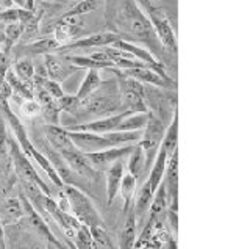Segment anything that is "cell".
<instances>
[{"label":"cell","instance_id":"6da1fadb","mask_svg":"<svg viewBox=\"0 0 250 249\" xmlns=\"http://www.w3.org/2000/svg\"><path fill=\"white\" fill-rule=\"evenodd\" d=\"M116 112H121V91L119 85L114 80L102 82L100 87L80 100L74 116H109Z\"/></svg>","mask_w":250,"mask_h":249},{"label":"cell","instance_id":"7a4b0ae2","mask_svg":"<svg viewBox=\"0 0 250 249\" xmlns=\"http://www.w3.org/2000/svg\"><path fill=\"white\" fill-rule=\"evenodd\" d=\"M119 24L124 27V32H127L131 40L143 41L150 45H156V35L153 27L146 14L138 8V5L133 0H125L119 11Z\"/></svg>","mask_w":250,"mask_h":249},{"label":"cell","instance_id":"3957f363","mask_svg":"<svg viewBox=\"0 0 250 249\" xmlns=\"http://www.w3.org/2000/svg\"><path fill=\"white\" fill-rule=\"evenodd\" d=\"M62 191L66 194L69 212L74 213L72 216L78 223L86 226L88 229L104 227L105 223L102 220L100 213L97 212V208L94 207L92 201L86 196L80 188H77L74 185H64L62 186Z\"/></svg>","mask_w":250,"mask_h":249},{"label":"cell","instance_id":"277c9868","mask_svg":"<svg viewBox=\"0 0 250 249\" xmlns=\"http://www.w3.org/2000/svg\"><path fill=\"white\" fill-rule=\"evenodd\" d=\"M8 154H10V157H11L16 174L19 176V181H28L31 183H35L47 194V196H52L53 190L49 188V185L42 181L41 176H39L38 171L35 169V166L31 165L30 158L22 152L18 141L13 139L11 136H8Z\"/></svg>","mask_w":250,"mask_h":249},{"label":"cell","instance_id":"5b68a950","mask_svg":"<svg viewBox=\"0 0 250 249\" xmlns=\"http://www.w3.org/2000/svg\"><path fill=\"white\" fill-rule=\"evenodd\" d=\"M5 249H47V241L41 238L25 224L19 223L3 226Z\"/></svg>","mask_w":250,"mask_h":249},{"label":"cell","instance_id":"8992f818","mask_svg":"<svg viewBox=\"0 0 250 249\" xmlns=\"http://www.w3.org/2000/svg\"><path fill=\"white\" fill-rule=\"evenodd\" d=\"M83 16H75V14H61L60 18L49 22V30L53 32V40L60 44L61 47H66L70 43L78 40V35L83 27Z\"/></svg>","mask_w":250,"mask_h":249},{"label":"cell","instance_id":"52a82bcc","mask_svg":"<svg viewBox=\"0 0 250 249\" xmlns=\"http://www.w3.org/2000/svg\"><path fill=\"white\" fill-rule=\"evenodd\" d=\"M67 132L75 147L80 149L83 154L99 152V151L109 149V147H114L113 143L109 141L104 134L100 135V134H92V132H84V130H67Z\"/></svg>","mask_w":250,"mask_h":249},{"label":"cell","instance_id":"ba28073f","mask_svg":"<svg viewBox=\"0 0 250 249\" xmlns=\"http://www.w3.org/2000/svg\"><path fill=\"white\" fill-rule=\"evenodd\" d=\"M133 146H119V147H109L105 151H99V152H89L84 154L86 158H88L89 165L97 171V173H104L109 166H113L116 161L124 160L127 155L133 151Z\"/></svg>","mask_w":250,"mask_h":249},{"label":"cell","instance_id":"9c48e42d","mask_svg":"<svg viewBox=\"0 0 250 249\" xmlns=\"http://www.w3.org/2000/svg\"><path fill=\"white\" fill-rule=\"evenodd\" d=\"M148 21L153 27V32L156 38L160 40V43L166 47L170 53H177L178 44H177V36L174 33L170 22L167 16L161 11H148Z\"/></svg>","mask_w":250,"mask_h":249},{"label":"cell","instance_id":"30bf717a","mask_svg":"<svg viewBox=\"0 0 250 249\" xmlns=\"http://www.w3.org/2000/svg\"><path fill=\"white\" fill-rule=\"evenodd\" d=\"M117 74L130 77V79H135L144 85H152L156 88H167V90H174L177 87V83L170 79L169 75H161L160 72L153 71L150 68H133V69H119L116 71Z\"/></svg>","mask_w":250,"mask_h":249},{"label":"cell","instance_id":"8fae6325","mask_svg":"<svg viewBox=\"0 0 250 249\" xmlns=\"http://www.w3.org/2000/svg\"><path fill=\"white\" fill-rule=\"evenodd\" d=\"M44 66H45L49 79L58 83L66 80L67 77H70L72 74H75V71H78V68L70 63L66 58V55H58V53L44 55Z\"/></svg>","mask_w":250,"mask_h":249},{"label":"cell","instance_id":"7c38bea8","mask_svg":"<svg viewBox=\"0 0 250 249\" xmlns=\"http://www.w3.org/2000/svg\"><path fill=\"white\" fill-rule=\"evenodd\" d=\"M113 47L121 49V50H125V52L131 53L133 57L138 58L139 61H143V63H144L146 66H148L150 69H153V71L160 72L161 75H167L166 69H164V65L161 63L160 60H156V58L152 55L150 50L139 47L138 44L130 43V41H127V40H117V41L113 44Z\"/></svg>","mask_w":250,"mask_h":249},{"label":"cell","instance_id":"4fadbf2b","mask_svg":"<svg viewBox=\"0 0 250 249\" xmlns=\"http://www.w3.org/2000/svg\"><path fill=\"white\" fill-rule=\"evenodd\" d=\"M117 40H122L121 35H117L114 32H102V33H94L84 38H78L74 43H70L66 47H61V50H74V49H92V47H108L113 45Z\"/></svg>","mask_w":250,"mask_h":249},{"label":"cell","instance_id":"5bb4252c","mask_svg":"<svg viewBox=\"0 0 250 249\" xmlns=\"http://www.w3.org/2000/svg\"><path fill=\"white\" fill-rule=\"evenodd\" d=\"M125 220L122 224L121 237H119V249H133L136 241V230H138V223H136V215L133 210V202L125 204L124 207Z\"/></svg>","mask_w":250,"mask_h":249},{"label":"cell","instance_id":"9a60e30c","mask_svg":"<svg viewBox=\"0 0 250 249\" xmlns=\"http://www.w3.org/2000/svg\"><path fill=\"white\" fill-rule=\"evenodd\" d=\"M45 139L52 149H55L60 155L72 149H77L75 144L72 143V139L69 136V132L64 127L50 126L49 124V126L45 127Z\"/></svg>","mask_w":250,"mask_h":249},{"label":"cell","instance_id":"2e32d148","mask_svg":"<svg viewBox=\"0 0 250 249\" xmlns=\"http://www.w3.org/2000/svg\"><path fill=\"white\" fill-rule=\"evenodd\" d=\"M124 174H125L124 160L116 161L113 166H109L106 169V202L108 204H113L117 193H119V186H121Z\"/></svg>","mask_w":250,"mask_h":249},{"label":"cell","instance_id":"e0dca14e","mask_svg":"<svg viewBox=\"0 0 250 249\" xmlns=\"http://www.w3.org/2000/svg\"><path fill=\"white\" fill-rule=\"evenodd\" d=\"M23 218V208L19 198H6L0 204V223L3 226L19 223Z\"/></svg>","mask_w":250,"mask_h":249},{"label":"cell","instance_id":"ac0fdd59","mask_svg":"<svg viewBox=\"0 0 250 249\" xmlns=\"http://www.w3.org/2000/svg\"><path fill=\"white\" fill-rule=\"evenodd\" d=\"M60 44L52 38H41V40H35L31 43H27L21 45V50L25 57H35V55H49V53L58 52Z\"/></svg>","mask_w":250,"mask_h":249},{"label":"cell","instance_id":"d6986e66","mask_svg":"<svg viewBox=\"0 0 250 249\" xmlns=\"http://www.w3.org/2000/svg\"><path fill=\"white\" fill-rule=\"evenodd\" d=\"M153 194L155 191L150 188V183L147 181L141 185L139 193L135 194L136 199L133 202V210H135V215H136V223L141 224L144 221L146 215L148 213V208H150L152 204V199H153Z\"/></svg>","mask_w":250,"mask_h":249},{"label":"cell","instance_id":"ffe728a7","mask_svg":"<svg viewBox=\"0 0 250 249\" xmlns=\"http://www.w3.org/2000/svg\"><path fill=\"white\" fill-rule=\"evenodd\" d=\"M127 171L136 179L138 183L143 181L144 177H147V168H146V154L143 151V147L139 144H135L133 151L127 155Z\"/></svg>","mask_w":250,"mask_h":249},{"label":"cell","instance_id":"44dd1931","mask_svg":"<svg viewBox=\"0 0 250 249\" xmlns=\"http://www.w3.org/2000/svg\"><path fill=\"white\" fill-rule=\"evenodd\" d=\"M166 161H167V154L164 152L160 146V151L156 154V157L150 166V171H148V176H147V182L150 183V188L153 191H156V188H158L163 182L164 169H166Z\"/></svg>","mask_w":250,"mask_h":249},{"label":"cell","instance_id":"7402d4cb","mask_svg":"<svg viewBox=\"0 0 250 249\" xmlns=\"http://www.w3.org/2000/svg\"><path fill=\"white\" fill-rule=\"evenodd\" d=\"M177 143H178V113L175 112L170 122L167 124L166 130H164V136L161 141V149L167 154V157L175 151H178Z\"/></svg>","mask_w":250,"mask_h":249},{"label":"cell","instance_id":"603a6c76","mask_svg":"<svg viewBox=\"0 0 250 249\" xmlns=\"http://www.w3.org/2000/svg\"><path fill=\"white\" fill-rule=\"evenodd\" d=\"M5 80H6L8 85H10V88L13 90V94L19 96V97H22V99H35L33 85L21 80L19 77L16 75L13 71H6V74H5Z\"/></svg>","mask_w":250,"mask_h":249},{"label":"cell","instance_id":"cb8c5ba5","mask_svg":"<svg viewBox=\"0 0 250 249\" xmlns=\"http://www.w3.org/2000/svg\"><path fill=\"white\" fill-rule=\"evenodd\" d=\"M100 83H102L100 71H97V69H88V72H86L83 82L80 83V88H78L75 97L78 100H83L84 97L92 94V92L100 87Z\"/></svg>","mask_w":250,"mask_h":249},{"label":"cell","instance_id":"d4e9b609","mask_svg":"<svg viewBox=\"0 0 250 249\" xmlns=\"http://www.w3.org/2000/svg\"><path fill=\"white\" fill-rule=\"evenodd\" d=\"M148 119V112L147 113H130L121 121L119 124V132H135V130H144L146 124Z\"/></svg>","mask_w":250,"mask_h":249},{"label":"cell","instance_id":"484cf974","mask_svg":"<svg viewBox=\"0 0 250 249\" xmlns=\"http://www.w3.org/2000/svg\"><path fill=\"white\" fill-rule=\"evenodd\" d=\"M3 35H5V41H3V53H10L13 45L18 43L22 38V27L19 22H6L3 27Z\"/></svg>","mask_w":250,"mask_h":249},{"label":"cell","instance_id":"4316f807","mask_svg":"<svg viewBox=\"0 0 250 249\" xmlns=\"http://www.w3.org/2000/svg\"><path fill=\"white\" fill-rule=\"evenodd\" d=\"M13 72L18 75L21 80L33 85L35 65H33V61L30 60V57H23V58L16 61V63H14V71Z\"/></svg>","mask_w":250,"mask_h":249},{"label":"cell","instance_id":"83f0119b","mask_svg":"<svg viewBox=\"0 0 250 249\" xmlns=\"http://www.w3.org/2000/svg\"><path fill=\"white\" fill-rule=\"evenodd\" d=\"M136 186H138V181L127 171V173L124 174L121 186H119V191L122 194L125 204L133 202V198H135V194H136Z\"/></svg>","mask_w":250,"mask_h":249},{"label":"cell","instance_id":"f1b7e54d","mask_svg":"<svg viewBox=\"0 0 250 249\" xmlns=\"http://www.w3.org/2000/svg\"><path fill=\"white\" fill-rule=\"evenodd\" d=\"M102 0H82L78 2L75 6H72L69 11H66L64 14H75V16H84V14L92 13L94 10L100 5Z\"/></svg>","mask_w":250,"mask_h":249},{"label":"cell","instance_id":"f546056e","mask_svg":"<svg viewBox=\"0 0 250 249\" xmlns=\"http://www.w3.org/2000/svg\"><path fill=\"white\" fill-rule=\"evenodd\" d=\"M55 102H57V105L61 110V113L66 112L69 114H74L75 110H77V107H78V104H80V100L75 97V94H62L61 97L55 99Z\"/></svg>","mask_w":250,"mask_h":249},{"label":"cell","instance_id":"4dcf8cb0","mask_svg":"<svg viewBox=\"0 0 250 249\" xmlns=\"http://www.w3.org/2000/svg\"><path fill=\"white\" fill-rule=\"evenodd\" d=\"M21 113L25 118H35L41 113V105L38 104L36 99H23L21 104Z\"/></svg>","mask_w":250,"mask_h":249},{"label":"cell","instance_id":"1f68e13d","mask_svg":"<svg viewBox=\"0 0 250 249\" xmlns=\"http://www.w3.org/2000/svg\"><path fill=\"white\" fill-rule=\"evenodd\" d=\"M41 88H44L53 99H58V97H61L62 94H66L64 90L61 88V85H60L58 82H55V80H50V79L47 80Z\"/></svg>","mask_w":250,"mask_h":249},{"label":"cell","instance_id":"d6a6232c","mask_svg":"<svg viewBox=\"0 0 250 249\" xmlns=\"http://www.w3.org/2000/svg\"><path fill=\"white\" fill-rule=\"evenodd\" d=\"M139 3L146 6L147 11H161L167 8V0H139Z\"/></svg>","mask_w":250,"mask_h":249},{"label":"cell","instance_id":"836d02e7","mask_svg":"<svg viewBox=\"0 0 250 249\" xmlns=\"http://www.w3.org/2000/svg\"><path fill=\"white\" fill-rule=\"evenodd\" d=\"M78 2H82V0H53L52 6L58 13L64 14L66 11H69L70 8H72V6H75ZM61 14H60V16H61Z\"/></svg>","mask_w":250,"mask_h":249},{"label":"cell","instance_id":"e575fe53","mask_svg":"<svg viewBox=\"0 0 250 249\" xmlns=\"http://www.w3.org/2000/svg\"><path fill=\"white\" fill-rule=\"evenodd\" d=\"M8 154V134L5 127V119L0 116V155Z\"/></svg>","mask_w":250,"mask_h":249},{"label":"cell","instance_id":"d590c367","mask_svg":"<svg viewBox=\"0 0 250 249\" xmlns=\"http://www.w3.org/2000/svg\"><path fill=\"white\" fill-rule=\"evenodd\" d=\"M0 6H2L3 10H10V8H14V5L11 0H0Z\"/></svg>","mask_w":250,"mask_h":249},{"label":"cell","instance_id":"8d00e7d4","mask_svg":"<svg viewBox=\"0 0 250 249\" xmlns=\"http://www.w3.org/2000/svg\"><path fill=\"white\" fill-rule=\"evenodd\" d=\"M0 249H5V233H3V224L0 223Z\"/></svg>","mask_w":250,"mask_h":249},{"label":"cell","instance_id":"74e56055","mask_svg":"<svg viewBox=\"0 0 250 249\" xmlns=\"http://www.w3.org/2000/svg\"><path fill=\"white\" fill-rule=\"evenodd\" d=\"M36 6V0H25V8L27 10H35Z\"/></svg>","mask_w":250,"mask_h":249},{"label":"cell","instance_id":"f35d334b","mask_svg":"<svg viewBox=\"0 0 250 249\" xmlns=\"http://www.w3.org/2000/svg\"><path fill=\"white\" fill-rule=\"evenodd\" d=\"M13 5H18V8H25V0H11Z\"/></svg>","mask_w":250,"mask_h":249},{"label":"cell","instance_id":"ab89813d","mask_svg":"<svg viewBox=\"0 0 250 249\" xmlns=\"http://www.w3.org/2000/svg\"><path fill=\"white\" fill-rule=\"evenodd\" d=\"M133 249H153L152 246H148V245H146V246H138V248H133Z\"/></svg>","mask_w":250,"mask_h":249},{"label":"cell","instance_id":"60d3db41","mask_svg":"<svg viewBox=\"0 0 250 249\" xmlns=\"http://www.w3.org/2000/svg\"><path fill=\"white\" fill-rule=\"evenodd\" d=\"M47 249H58L55 245H52V243H47Z\"/></svg>","mask_w":250,"mask_h":249},{"label":"cell","instance_id":"b9f144b4","mask_svg":"<svg viewBox=\"0 0 250 249\" xmlns=\"http://www.w3.org/2000/svg\"><path fill=\"white\" fill-rule=\"evenodd\" d=\"M0 11H3V8H2V6H0Z\"/></svg>","mask_w":250,"mask_h":249}]
</instances>
